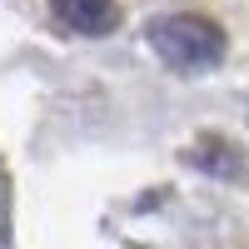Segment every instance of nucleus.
<instances>
[{
  "mask_svg": "<svg viewBox=\"0 0 249 249\" xmlns=\"http://www.w3.org/2000/svg\"><path fill=\"white\" fill-rule=\"evenodd\" d=\"M144 40H150V50L170 70H184V75L214 70L224 60V50H230V40H224V30L214 25V20L210 15H190V10L155 15L150 25H144Z\"/></svg>",
  "mask_w": 249,
  "mask_h": 249,
  "instance_id": "obj_1",
  "label": "nucleus"
},
{
  "mask_svg": "<svg viewBox=\"0 0 249 249\" xmlns=\"http://www.w3.org/2000/svg\"><path fill=\"white\" fill-rule=\"evenodd\" d=\"M50 15L75 35H110L120 25L115 0H50Z\"/></svg>",
  "mask_w": 249,
  "mask_h": 249,
  "instance_id": "obj_2",
  "label": "nucleus"
}]
</instances>
